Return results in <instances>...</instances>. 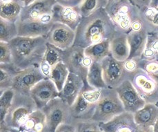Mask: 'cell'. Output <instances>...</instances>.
I'll list each match as a JSON object with an SVG mask.
<instances>
[{
	"label": "cell",
	"mask_w": 158,
	"mask_h": 132,
	"mask_svg": "<svg viewBox=\"0 0 158 132\" xmlns=\"http://www.w3.org/2000/svg\"><path fill=\"white\" fill-rule=\"evenodd\" d=\"M153 132H158V120H157L156 123V124H155V125H154Z\"/></svg>",
	"instance_id": "b9f144b4"
},
{
	"label": "cell",
	"mask_w": 158,
	"mask_h": 132,
	"mask_svg": "<svg viewBox=\"0 0 158 132\" xmlns=\"http://www.w3.org/2000/svg\"><path fill=\"white\" fill-rule=\"evenodd\" d=\"M87 83L90 87L94 89H104L107 87L104 80L101 62H93L88 72Z\"/></svg>",
	"instance_id": "83f0119b"
},
{
	"label": "cell",
	"mask_w": 158,
	"mask_h": 132,
	"mask_svg": "<svg viewBox=\"0 0 158 132\" xmlns=\"http://www.w3.org/2000/svg\"><path fill=\"white\" fill-rule=\"evenodd\" d=\"M47 77L44 74L40 66H31L19 71L14 78L12 89L15 92L30 94L35 85Z\"/></svg>",
	"instance_id": "30bf717a"
},
{
	"label": "cell",
	"mask_w": 158,
	"mask_h": 132,
	"mask_svg": "<svg viewBox=\"0 0 158 132\" xmlns=\"http://www.w3.org/2000/svg\"><path fill=\"white\" fill-rule=\"evenodd\" d=\"M157 35H158V33H157Z\"/></svg>",
	"instance_id": "f6af8a7d"
},
{
	"label": "cell",
	"mask_w": 158,
	"mask_h": 132,
	"mask_svg": "<svg viewBox=\"0 0 158 132\" xmlns=\"http://www.w3.org/2000/svg\"><path fill=\"white\" fill-rule=\"evenodd\" d=\"M37 109L36 103L30 94L15 92L4 122L0 123V132L19 131L28 116Z\"/></svg>",
	"instance_id": "277c9868"
},
{
	"label": "cell",
	"mask_w": 158,
	"mask_h": 132,
	"mask_svg": "<svg viewBox=\"0 0 158 132\" xmlns=\"http://www.w3.org/2000/svg\"><path fill=\"white\" fill-rule=\"evenodd\" d=\"M9 43L13 63L20 70L40 66L46 51L47 40L44 37L17 36Z\"/></svg>",
	"instance_id": "7a4b0ae2"
},
{
	"label": "cell",
	"mask_w": 158,
	"mask_h": 132,
	"mask_svg": "<svg viewBox=\"0 0 158 132\" xmlns=\"http://www.w3.org/2000/svg\"><path fill=\"white\" fill-rule=\"evenodd\" d=\"M18 36V29L15 22L0 17V41L10 42Z\"/></svg>",
	"instance_id": "f546056e"
},
{
	"label": "cell",
	"mask_w": 158,
	"mask_h": 132,
	"mask_svg": "<svg viewBox=\"0 0 158 132\" xmlns=\"http://www.w3.org/2000/svg\"><path fill=\"white\" fill-rule=\"evenodd\" d=\"M78 7L64 6L56 3L52 8V22H60L75 31L82 19Z\"/></svg>",
	"instance_id": "2e32d148"
},
{
	"label": "cell",
	"mask_w": 158,
	"mask_h": 132,
	"mask_svg": "<svg viewBox=\"0 0 158 132\" xmlns=\"http://www.w3.org/2000/svg\"><path fill=\"white\" fill-rule=\"evenodd\" d=\"M158 53V35L157 33H148L146 48L141 59L146 60H156Z\"/></svg>",
	"instance_id": "1f68e13d"
},
{
	"label": "cell",
	"mask_w": 158,
	"mask_h": 132,
	"mask_svg": "<svg viewBox=\"0 0 158 132\" xmlns=\"http://www.w3.org/2000/svg\"><path fill=\"white\" fill-rule=\"evenodd\" d=\"M55 132H76V127L75 124L64 122L58 126Z\"/></svg>",
	"instance_id": "74e56055"
},
{
	"label": "cell",
	"mask_w": 158,
	"mask_h": 132,
	"mask_svg": "<svg viewBox=\"0 0 158 132\" xmlns=\"http://www.w3.org/2000/svg\"><path fill=\"white\" fill-rule=\"evenodd\" d=\"M148 32L146 28L131 31L127 34L130 55L128 59H140L144 51L147 42Z\"/></svg>",
	"instance_id": "44dd1931"
},
{
	"label": "cell",
	"mask_w": 158,
	"mask_h": 132,
	"mask_svg": "<svg viewBox=\"0 0 158 132\" xmlns=\"http://www.w3.org/2000/svg\"><path fill=\"white\" fill-rule=\"evenodd\" d=\"M105 10L117 31L128 34L131 31L146 28L139 8L132 4L130 0H115L109 2Z\"/></svg>",
	"instance_id": "3957f363"
},
{
	"label": "cell",
	"mask_w": 158,
	"mask_h": 132,
	"mask_svg": "<svg viewBox=\"0 0 158 132\" xmlns=\"http://www.w3.org/2000/svg\"><path fill=\"white\" fill-rule=\"evenodd\" d=\"M103 77L106 87L115 89L128 77V72L125 69L124 62L115 60L109 55L101 62Z\"/></svg>",
	"instance_id": "9c48e42d"
},
{
	"label": "cell",
	"mask_w": 158,
	"mask_h": 132,
	"mask_svg": "<svg viewBox=\"0 0 158 132\" xmlns=\"http://www.w3.org/2000/svg\"><path fill=\"white\" fill-rule=\"evenodd\" d=\"M126 111L135 113L146 104V102L137 93L131 82L127 79L115 88Z\"/></svg>",
	"instance_id": "4fadbf2b"
},
{
	"label": "cell",
	"mask_w": 158,
	"mask_h": 132,
	"mask_svg": "<svg viewBox=\"0 0 158 132\" xmlns=\"http://www.w3.org/2000/svg\"><path fill=\"white\" fill-rule=\"evenodd\" d=\"M63 50L51 45L47 42L46 51L43 60L40 64V68L46 77H49L51 69L60 62L62 61Z\"/></svg>",
	"instance_id": "603a6c76"
},
{
	"label": "cell",
	"mask_w": 158,
	"mask_h": 132,
	"mask_svg": "<svg viewBox=\"0 0 158 132\" xmlns=\"http://www.w3.org/2000/svg\"><path fill=\"white\" fill-rule=\"evenodd\" d=\"M115 32V26L105 8H101L81 20L75 30L74 45L85 49L104 40H110Z\"/></svg>",
	"instance_id": "6da1fadb"
},
{
	"label": "cell",
	"mask_w": 158,
	"mask_h": 132,
	"mask_svg": "<svg viewBox=\"0 0 158 132\" xmlns=\"http://www.w3.org/2000/svg\"><path fill=\"white\" fill-rule=\"evenodd\" d=\"M15 90L9 89L0 93V123L4 122L6 115L12 104L15 96Z\"/></svg>",
	"instance_id": "d6a6232c"
},
{
	"label": "cell",
	"mask_w": 158,
	"mask_h": 132,
	"mask_svg": "<svg viewBox=\"0 0 158 132\" xmlns=\"http://www.w3.org/2000/svg\"><path fill=\"white\" fill-rule=\"evenodd\" d=\"M45 38L50 44L64 51L74 45L75 31L62 23L54 22Z\"/></svg>",
	"instance_id": "7c38bea8"
},
{
	"label": "cell",
	"mask_w": 158,
	"mask_h": 132,
	"mask_svg": "<svg viewBox=\"0 0 158 132\" xmlns=\"http://www.w3.org/2000/svg\"><path fill=\"white\" fill-rule=\"evenodd\" d=\"M134 118L142 132H153L154 125L158 120V104L146 103L134 113Z\"/></svg>",
	"instance_id": "d6986e66"
},
{
	"label": "cell",
	"mask_w": 158,
	"mask_h": 132,
	"mask_svg": "<svg viewBox=\"0 0 158 132\" xmlns=\"http://www.w3.org/2000/svg\"><path fill=\"white\" fill-rule=\"evenodd\" d=\"M22 1L23 3H24V6H27L30 5L33 2L35 1V0H22Z\"/></svg>",
	"instance_id": "60d3db41"
},
{
	"label": "cell",
	"mask_w": 158,
	"mask_h": 132,
	"mask_svg": "<svg viewBox=\"0 0 158 132\" xmlns=\"http://www.w3.org/2000/svg\"><path fill=\"white\" fill-rule=\"evenodd\" d=\"M110 55L115 60L124 62L130 55V46L128 45L127 34L117 31L110 40Z\"/></svg>",
	"instance_id": "7402d4cb"
},
{
	"label": "cell",
	"mask_w": 158,
	"mask_h": 132,
	"mask_svg": "<svg viewBox=\"0 0 158 132\" xmlns=\"http://www.w3.org/2000/svg\"><path fill=\"white\" fill-rule=\"evenodd\" d=\"M57 3L64 6L79 7L83 0H55Z\"/></svg>",
	"instance_id": "f35d334b"
},
{
	"label": "cell",
	"mask_w": 158,
	"mask_h": 132,
	"mask_svg": "<svg viewBox=\"0 0 158 132\" xmlns=\"http://www.w3.org/2000/svg\"><path fill=\"white\" fill-rule=\"evenodd\" d=\"M156 60L158 61V53H157V54L156 55Z\"/></svg>",
	"instance_id": "7bdbcfd3"
},
{
	"label": "cell",
	"mask_w": 158,
	"mask_h": 132,
	"mask_svg": "<svg viewBox=\"0 0 158 132\" xmlns=\"http://www.w3.org/2000/svg\"><path fill=\"white\" fill-rule=\"evenodd\" d=\"M21 71L13 63H0V93L5 90L12 89L14 78Z\"/></svg>",
	"instance_id": "484cf974"
},
{
	"label": "cell",
	"mask_w": 158,
	"mask_h": 132,
	"mask_svg": "<svg viewBox=\"0 0 158 132\" xmlns=\"http://www.w3.org/2000/svg\"><path fill=\"white\" fill-rule=\"evenodd\" d=\"M0 63H13V54L8 42L0 41Z\"/></svg>",
	"instance_id": "d590c367"
},
{
	"label": "cell",
	"mask_w": 158,
	"mask_h": 132,
	"mask_svg": "<svg viewBox=\"0 0 158 132\" xmlns=\"http://www.w3.org/2000/svg\"><path fill=\"white\" fill-rule=\"evenodd\" d=\"M153 0H130V2L139 8L148 6Z\"/></svg>",
	"instance_id": "ab89813d"
},
{
	"label": "cell",
	"mask_w": 158,
	"mask_h": 132,
	"mask_svg": "<svg viewBox=\"0 0 158 132\" xmlns=\"http://www.w3.org/2000/svg\"><path fill=\"white\" fill-rule=\"evenodd\" d=\"M42 109L46 116L44 132H55L61 123H71V106L59 96L52 99Z\"/></svg>",
	"instance_id": "ba28073f"
},
{
	"label": "cell",
	"mask_w": 158,
	"mask_h": 132,
	"mask_svg": "<svg viewBox=\"0 0 158 132\" xmlns=\"http://www.w3.org/2000/svg\"><path fill=\"white\" fill-rule=\"evenodd\" d=\"M138 67L144 69L158 83V61L138 60Z\"/></svg>",
	"instance_id": "836d02e7"
},
{
	"label": "cell",
	"mask_w": 158,
	"mask_h": 132,
	"mask_svg": "<svg viewBox=\"0 0 158 132\" xmlns=\"http://www.w3.org/2000/svg\"><path fill=\"white\" fill-rule=\"evenodd\" d=\"M69 73V70L66 64L61 61L51 69L48 78L53 82L58 91L60 92L68 78Z\"/></svg>",
	"instance_id": "f1b7e54d"
},
{
	"label": "cell",
	"mask_w": 158,
	"mask_h": 132,
	"mask_svg": "<svg viewBox=\"0 0 158 132\" xmlns=\"http://www.w3.org/2000/svg\"><path fill=\"white\" fill-rule=\"evenodd\" d=\"M128 79L146 103L158 104V83L141 68L128 73Z\"/></svg>",
	"instance_id": "52a82bcc"
},
{
	"label": "cell",
	"mask_w": 158,
	"mask_h": 132,
	"mask_svg": "<svg viewBox=\"0 0 158 132\" xmlns=\"http://www.w3.org/2000/svg\"><path fill=\"white\" fill-rule=\"evenodd\" d=\"M108 4V0H83L78 8L81 15L86 17L99 9L106 8Z\"/></svg>",
	"instance_id": "4dcf8cb0"
},
{
	"label": "cell",
	"mask_w": 158,
	"mask_h": 132,
	"mask_svg": "<svg viewBox=\"0 0 158 132\" xmlns=\"http://www.w3.org/2000/svg\"><path fill=\"white\" fill-rule=\"evenodd\" d=\"M102 132H142L137 125L134 113L124 111L109 122L99 123Z\"/></svg>",
	"instance_id": "5bb4252c"
},
{
	"label": "cell",
	"mask_w": 158,
	"mask_h": 132,
	"mask_svg": "<svg viewBox=\"0 0 158 132\" xmlns=\"http://www.w3.org/2000/svg\"><path fill=\"white\" fill-rule=\"evenodd\" d=\"M62 62L70 72L80 75L84 83V89H92L87 83V75L93 61L84 53V49L73 45L63 51Z\"/></svg>",
	"instance_id": "8992f818"
},
{
	"label": "cell",
	"mask_w": 158,
	"mask_h": 132,
	"mask_svg": "<svg viewBox=\"0 0 158 132\" xmlns=\"http://www.w3.org/2000/svg\"><path fill=\"white\" fill-rule=\"evenodd\" d=\"M96 107V102L88 100L81 92L75 101L71 105V122L72 124L93 119Z\"/></svg>",
	"instance_id": "ac0fdd59"
},
{
	"label": "cell",
	"mask_w": 158,
	"mask_h": 132,
	"mask_svg": "<svg viewBox=\"0 0 158 132\" xmlns=\"http://www.w3.org/2000/svg\"><path fill=\"white\" fill-rule=\"evenodd\" d=\"M76 132H102L99 123L94 120H89L75 124Z\"/></svg>",
	"instance_id": "e575fe53"
},
{
	"label": "cell",
	"mask_w": 158,
	"mask_h": 132,
	"mask_svg": "<svg viewBox=\"0 0 158 132\" xmlns=\"http://www.w3.org/2000/svg\"><path fill=\"white\" fill-rule=\"evenodd\" d=\"M24 7V3L22 0H10L7 2H0V17L16 23Z\"/></svg>",
	"instance_id": "d4e9b609"
},
{
	"label": "cell",
	"mask_w": 158,
	"mask_h": 132,
	"mask_svg": "<svg viewBox=\"0 0 158 132\" xmlns=\"http://www.w3.org/2000/svg\"><path fill=\"white\" fill-rule=\"evenodd\" d=\"M108 1H109V2H111L115 1V0H108Z\"/></svg>",
	"instance_id": "ee69618b"
},
{
	"label": "cell",
	"mask_w": 158,
	"mask_h": 132,
	"mask_svg": "<svg viewBox=\"0 0 158 132\" xmlns=\"http://www.w3.org/2000/svg\"><path fill=\"white\" fill-rule=\"evenodd\" d=\"M56 3L55 0H35L22 8L18 20L41 19L45 22H52V8Z\"/></svg>",
	"instance_id": "8fae6325"
},
{
	"label": "cell",
	"mask_w": 158,
	"mask_h": 132,
	"mask_svg": "<svg viewBox=\"0 0 158 132\" xmlns=\"http://www.w3.org/2000/svg\"><path fill=\"white\" fill-rule=\"evenodd\" d=\"M84 53L93 62H101L105 57L110 55V40L92 45L84 49Z\"/></svg>",
	"instance_id": "4316f807"
},
{
	"label": "cell",
	"mask_w": 158,
	"mask_h": 132,
	"mask_svg": "<svg viewBox=\"0 0 158 132\" xmlns=\"http://www.w3.org/2000/svg\"><path fill=\"white\" fill-rule=\"evenodd\" d=\"M138 60L139 59H127L124 62V65L125 69L128 73L135 71L138 68Z\"/></svg>",
	"instance_id": "8d00e7d4"
},
{
	"label": "cell",
	"mask_w": 158,
	"mask_h": 132,
	"mask_svg": "<svg viewBox=\"0 0 158 132\" xmlns=\"http://www.w3.org/2000/svg\"><path fill=\"white\" fill-rule=\"evenodd\" d=\"M46 116L42 109H37L26 118L19 131L44 132Z\"/></svg>",
	"instance_id": "cb8c5ba5"
},
{
	"label": "cell",
	"mask_w": 158,
	"mask_h": 132,
	"mask_svg": "<svg viewBox=\"0 0 158 132\" xmlns=\"http://www.w3.org/2000/svg\"><path fill=\"white\" fill-rule=\"evenodd\" d=\"M84 88V83L80 75L70 72L59 97L70 106L75 101Z\"/></svg>",
	"instance_id": "ffe728a7"
},
{
	"label": "cell",
	"mask_w": 158,
	"mask_h": 132,
	"mask_svg": "<svg viewBox=\"0 0 158 132\" xmlns=\"http://www.w3.org/2000/svg\"><path fill=\"white\" fill-rule=\"evenodd\" d=\"M124 111H125L124 105L115 89L104 88L102 89L100 97L96 102L93 120L99 123L106 122Z\"/></svg>",
	"instance_id": "5b68a950"
},
{
	"label": "cell",
	"mask_w": 158,
	"mask_h": 132,
	"mask_svg": "<svg viewBox=\"0 0 158 132\" xmlns=\"http://www.w3.org/2000/svg\"><path fill=\"white\" fill-rule=\"evenodd\" d=\"M60 92L51 79L46 78L37 83L32 88L30 95L38 109H42L48 102L59 96Z\"/></svg>",
	"instance_id": "9a60e30c"
},
{
	"label": "cell",
	"mask_w": 158,
	"mask_h": 132,
	"mask_svg": "<svg viewBox=\"0 0 158 132\" xmlns=\"http://www.w3.org/2000/svg\"><path fill=\"white\" fill-rule=\"evenodd\" d=\"M53 22H45L41 19L17 20L16 24L18 29V36L22 37H46L51 30Z\"/></svg>",
	"instance_id": "e0dca14e"
}]
</instances>
